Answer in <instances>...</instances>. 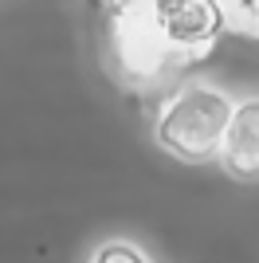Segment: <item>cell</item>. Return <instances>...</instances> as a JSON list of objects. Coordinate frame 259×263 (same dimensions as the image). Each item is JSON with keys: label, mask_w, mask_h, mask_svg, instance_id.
<instances>
[{"label": "cell", "mask_w": 259, "mask_h": 263, "mask_svg": "<svg viewBox=\"0 0 259 263\" xmlns=\"http://www.w3.org/2000/svg\"><path fill=\"white\" fill-rule=\"evenodd\" d=\"M153 8L181 67L208 59L212 47L228 35L220 0H153Z\"/></svg>", "instance_id": "3957f363"}, {"label": "cell", "mask_w": 259, "mask_h": 263, "mask_svg": "<svg viewBox=\"0 0 259 263\" xmlns=\"http://www.w3.org/2000/svg\"><path fill=\"white\" fill-rule=\"evenodd\" d=\"M86 263H153V259L145 255V248H138L134 240H106L90 252Z\"/></svg>", "instance_id": "8992f818"}, {"label": "cell", "mask_w": 259, "mask_h": 263, "mask_svg": "<svg viewBox=\"0 0 259 263\" xmlns=\"http://www.w3.org/2000/svg\"><path fill=\"white\" fill-rule=\"evenodd\" d=\"M102 67L122 90L134 95L161 90L181 71L153 0H134L126 8L102 12Z\"/></svg>", "instance_id": "6da1fadb"}, {"label": "cell", "mask_w": 259, "mask_h": 263, "mask_svg": "<svg viewBox=\"0 0 259 263\" xmlns=\"http://www.w3.org/2000/svg\"><path fill=\"white\" fill-rule=\"evenodd\" d=\"M220 12H224L228 35L259 44V0H220Z\"/></svg>", "instance_id": "5b68a950"}, {"label": "cell", "mask_w": 259, "mask_h": 263, "mask_svg": "<svg viewBox=\"0 0 259 263\" xmlns=\"http://www.w3.org/2000/svg\"><path fill=\"white\" fill-rule=\"evenodd\" d=\"M236 99L208 79H189L153 110V145L181 165H208L220 154Z\"/></svg>", "instance_id": "7a4b0ae2"}, {"label": "cell", "mask_w": 259, "mask_h": 263, "mask_svg": "<svg viewBox=\"0 0 259 263\" xmlns=\"http://www.w3.org/2000/svg\"><path fill=\"white\" fill-rule=\"evenodd\" d=\"M102 4V12H114V8H126V4H134V0H98Z\"/></svg>", "instance_id": "52a82bcc"}, {"label": "cell", "mask_w": 259, "mask_h": 263, "mask_svg": "<svg viewBox=\"0 0 259 263\" xmlns=\"http://www.w3.org/2000/svg\"><path fill=\"white\" fill-rule=\"evenodd\" d=\"M216 165L236 181H259V95L236 99Z\"/></svg>", "instance_id": "277c9868"}]
</instances>
